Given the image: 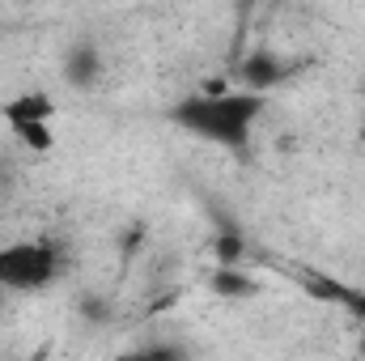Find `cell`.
<instances>
[{
	"label": "cell",
	"mask_w": 365,
	"mask_h": 361,
	"mask_svg": "<svg viewBox=\"0 0 365 361\" xmlns=\"http://www.w3.org/2000/svg\"><path fill=\"white\" fill-rule=\"evenodd\" d=\"M68 272V251L60 238H21L0 247V289L4 293H43Z\"/></svg>",
	"instance_id": "cell-2"
},
{
	"label": "cell",
	"mask_w": 365,
	"mask_h": 361,
	"mask_svg": "<svg viewBox=\"0 0 365 361\" xmlns=\"http://www.w3.org/2000/svg\"><path fill=\"white\" fill-rule=\"evenodd\" d=\"M268 115V93L255 90H204V93H187L179 102H170L166 119L204 141V145H217L225 153H247L251 149V136L259 128V119Z\"/></svg>",
	"instance_id": "cell-1"
},
{
	"label": "cell",
	"mask_w": 365,
	"mask_h": 361,
	"mask_svg": "<svg viewBox=\"0 0 365 361\" xmlns=\"http://www.w3.org/2000/svg\"><path fill=\"white\" fill-rule=\"evenodd\" d=\"M0 119L13 128V136H17L30 153H47V149L56 145V128H51L56 102H51L47 90H26V93H17V98H9V102L0 106Z\"/></svg>",
	"instance_id": "cell-3"
},
{
	"label": "cell",
	"mask_w": 365,
	"mask_h": 361,
	"mask_svg": "<svg viewBox=\"0 0 365 361\" xmlns=\"http://www.w3.org/2000/svg\"><path fill=\"white\" fill-rule=\"evenodd\" d=\"M64 77L77 86V90H90L93 81L102 77V60H98V47L93 43H77L64 60Z\"/></svg>",
	"instance_id": "cell-4"
},
{
	"label": "cell",
	"mask_w": 365,
	"mask_h": 361,
	"mask_svg": "<svg viewBox=\"0 0 365 361\" xmlns=\"http://www.w3.org/2000/svg\"><path fill=\"white\" fill-rule=\"evenodd\" d=\"M115 361H187V353L179 345H140V349H132Z\"/></svg>",
	"instance_id": "cell-5"
},
{
	"label": "cell",
	"mask_w": 365,
	"mask_h": 361,
	"mask_svg": "<svg viewBox=\"0 0 365 361\" xmlns=\"http://www.w3.org/2000/svg\"><path fill=\"white\" fill-rule=\"evenodd\" d=\"M30 361H47V349H38V353H34Z\"/></svg>",
	"instance_id": "cell-6"
},
{
	"label": "cell",
	"mask_w": 365,
	"mask_h": 361,
	"mask_svg": "<svg viewBox=\"0 0 365 361\" xmlns=\"http://www.w3.org/2000/svg\"><path fill=\"white\" fill-rule=\"evenodd\" d=\"M4 298H9V293H4V289H0V315H4Z\"/></svg>",
	"instance_id": "cell-7"
}]
</instances>
